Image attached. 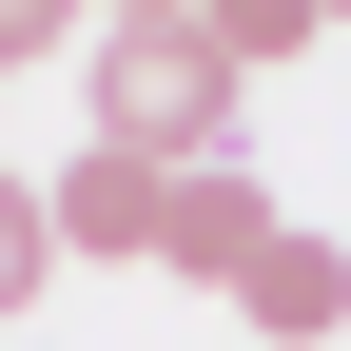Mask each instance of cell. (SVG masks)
Returning <instances> with one entry per match:
<instances>
[{
  "label": "cell",
  "mask_w": 351,
  "mask_h": 351,
  "mask_svg": "<svg viewBox=\"0 0 351 351\" xmlns=\"http://www.w3.org/2000/svg\"><path fill=\"white\" fill-rule=\"evenodd\" d=\"M78 78H98V137H117V156H156V176L234 156V98H254L195 20H98V39H78Z\"/></svg>",
  "instance_id": "6da1fadb"
},
{
  "label": "cell",
  "mask_w": 351,
  "mask_h": 351,
  "mask_svg": "<svg viewBox=\"0 0 351 351\" xmlns=\"http://www.w3.org/2000/svg\"><path fill=\"white\" fill-rule=\"evenodd\" d=\"M293 215L254 195V156H195V176H156V274H195V293H234L254 254H274Z\"/></svg>",
  "instance_id": "7a4b0ae2"
},
{
  "label": "cell",
  "mask_w": 351,
  "mask_h": 351,
  "mask_svg": "<svg viewBox=\"0 0 351 351\" xmlns=\"http://www.w3.org/2000/svg\"><path fill=\"white\" fill-rule=\"evenodd\" d=\"M39 234H59V254H156V156L78 137L59 176H39Z\"/></svg>",
  "instance_id": "3957f363"
},
{
  "label": "cell",
  "mask_w": 351,
  "mask_h": 351,
  "mask_svg": "<svg viewBox=\"0 0 351 351\" xmlns=\"http://www.w3.org/2000/svg\"><path fill=\"white\" fill-rule=\"evenodd\" d=\"M234 313L274 332V351H313V332H351V254H332V234H274V254L234 274Z\"/></svg>",
  "instance_id": "277c9868"
},
{
  "label": "cell",
  "mask_w": 351,
  "mask_h": 351,
  "mask_svg": "<svg viewBox=\"0 0 351 351\" xmlns=\"http://www.w3.org/2000/svg\"><path fill=\"white\" fill-rule=\"evenodd\" d=\"M195 39H215L234 78H274V59H313V39H332V0H195Z\"/></svg>",
  "instance_id": "5b68a950"
},
{
  "label": "cell",
  "mask_w": 351,
  "mask_h": 351,
  "mask_svg": "<svg viewBox=\"0 0 351 351\" xmlns=\"http://www.w3.org/2000/svg\"><path fill=\"white\" fill-rule=\"evenodd\" d=\"M39 274H59V234H39V176H0V313H39Z\"/></svg>",
  "instance_id": "8992f818"
},
{
  "label": "cell",
  "mask_w": 351,
  "mask_h": 351,
  "mask_svg": "<svg viewBox=\"0 0 351 351\" xmlns=\"http://www.w3.org/2000/svg\"><path fill=\"white\" fill-rule=\"evenodd\" d=\"M98 20H195V0H98Z\"/></svg>",
  "instance_id": "52a82bcc"
},
{
  "label": "cell",
  "mask_w": 351,
  "mask_h": 351,
  "mask_svg": "<svg viewBox=\"0 0 351 351\" xmlns=\"http://www.w3.org/2000/svg\"><path fill=\"white\" fill-rule=\"evenodd\" d=\"M332 20H351V0H332Z\"/></svg>",
  "instance_id": "ba28073f"
}]
</instances>
